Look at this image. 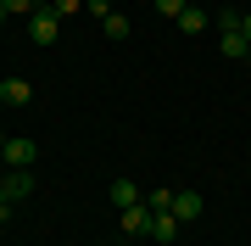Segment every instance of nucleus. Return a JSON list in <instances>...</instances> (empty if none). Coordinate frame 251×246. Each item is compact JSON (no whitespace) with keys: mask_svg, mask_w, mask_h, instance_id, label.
<instances>
[{"mask_svg":"<svg viewBox=\"0 0 251 246\" xmlns=\"http://www.w3.org/2000/svg\"><path fill=\"white\" fill-rule=\"evenodd\" d=\"M28 39H34V45H56V39H62V17H56L50 6L34 11V17H28Z\"/></svg>","mask_w":251,"mask_h":246,"instance_id":"f257e3e1","label":"nucleus"},{"mask_svg":"<svg viewBox=\"0 0 251 246\" xmlns=\"http://www.w3.org/2000/svg\"><path fill=\"white\" fill-rule=\"evenodd\" d=\"M0 157H6V168H34L39 146H34V140H23V135H6V140H0Z\"/></svg>","mask_w":251,"mask_h":246,"instance_id":"f03ea898","label":"nucleus"},{"mask_svg":"<svg viewBox=\"0 0 251 246\" xmlns=\"http://www.w3.org/2000/svg\"><path fill=\"white\" fill-rule=\"evenodd\" d=\"M0 191H6V196H11V207H17V201H28V196H34V173H28V168L0 173Z\"/></svg>","mask_w":251,"mask_h":246,"instance_id":"7ed1b4c3","label":"nucleus"},{"mask_svg":"<svg viewBox=\"0 0 251 246\" xmlns=\"http://www.w3.org/2000/svg\"><path fill=\"white\" fill-rule=\"evenodd\" d=\"M117 229H123V235H151V207H145V201L123 207L117 213Z\"/></svg>","mask_w":251,"mask_h":246,"instance_id":"20e7f679","label":"nucleus"},{"mask_svg":"<svg viewBox=\"0 0 251 246\" xmlns=\"http://www.w3.org/2000/svg\"><path fill=\"white\" fill-rule=\"evenodd\" d=\"M206 213V201H201V191H173V219L179 224H190V219H201Z\"/></svg>","mask_w":251,"mask_h":246,"instance_id":"39448f33","label":"nucleus"},{"mask_svg":"<svg viewBox=\"0 0 251 246\" xmlns=\"http://www.w3.org/2000/svg\"><path fill=\"white\" fill-rule=\"evenodd\" d=\"M28 101H34V84L28 79H6L0 84V107H28Z\"/></svg>","mask_w":251,"mask_h":246,"instance_id":"423d86ee","label":"nucleus"},{"mask_svg":"<svg viewBox=\"0 0 251 246\" xmlns=\"http://www.w3.org/2000/svg\"><path fill=\"white\" fill-rule=\"evenodd\" d=\"M134 201H145V191H140L134 179H112V207H117V213L134 207Z\"/></svg>","mask_w":251,"mask_h":246,"instance_id":"0eeeda50","label":"nucleus"},{"mask_svg":"<svg viewBox=\"0 0 251 246\" xmlns=\"http://www.w3.org/2000/svg\"><path fill=\"white\" fill-rule=\"evenodd\" d=\"M218 45H224L229 62H246V56H251V39L240 34V28H224V39H218Z\"/></svg>","mask_w":251,"mask_h":246,"instance_id":"6e6552de","label":"nucleus"},{"mask_svg":"<svg viewBox=\"0 0 251 246\" xmlns=\"http://www.w3.org/2000/svg\"><path fill=\"white\" fill-rule=\"evenodd\" d=\"M151 241H179V219H173V213H151Z\"/></svg>","mask_w":251,"mask_h":246,"instance_id":"1a4fd4ad","label":"nucleus"},{"mask_svg":"<svg viewBox=\"0 0 251 246\" xmlns=\"http://www.w3.org/2000/svg\"><path fill=\"white\" fill-rule=\"evenodd\" d=\"M100 34L106 39H128V17L123 11H106V17H100Z\"/></svg>","mask_w":251,"mask_h":246,"instance_id":"9d476101","label":"nucleus"},{"mask_svg":"<svg viewBox=\"0 0 251 246\" xmlns=\"http://www.w3.org/2000/svg\"><path fill=\"white\" fill-rule=\"evenodd\" d=\"M179 28H184V34H201V28H206V11H196V6H184V17H179Z\"/></svg>","mask_w":251,"mask_h":246,"instance_id":"9b49d317","label":"nucleus"},{"mask_svg":"<svg viewBox=\"0 0 251 246\" xmlns=\"http://www.w3.org/2000/svg\"><path fill=\"white\" fill-rule=\"evenodd\" d=\"M145 207L151 213H173V191H145Z\"/></svg>","mask_w":251,"mask_h":246,"instance_id":"f8f14e48","label":"nucleus"},{"mask_svg":"<svg viewBox=\"0 0 251 246\" xmlns=\"http://www.w3.org/2000/svg\"><path fill=\"white\" fill-rule=\"evenodd\" d=\"M184 6H190V0H156V17H173V23H179Z\"/></svg>","mask_w":251,"mask_h":246,"instance_id":"ddd939ff","label":"nucleus"},{"mask_svg":"<svg viewBox=\"0 0 251 246\" xmlns=\"http://www.w3.org/2000/svg\"><path fill=\"white\" fill-rule=\"evenodd\" d=\"M78 6H84V0H50V11H56V17H73Z\"/></svg>","mask_w":251,"mask_h":246,"instance_id":"4468645a","label":"nucleus"},{"mask_svg":"<svg viewBox=\"0 0 251 246\" xmlns=\"http://www.w3.org/2000/svg\"><path fill=\"white\" fill-rule=\"evenodd\" d=\"M0 219H11V196L6 191H0Z\"/></svg>","mask_w":251,"mask_h":246,"instance_id":"2eb2a0df","label":"nucleus"},{"mask_svg":"<svg viewBox=\"0 0 251 246\" xmlns=\"http://www.w3.org/2000/svg\"><path fill=\"white\" fill-rule=\"evenodd\" d=\"M240 34H246V39H251V11H240Z\"/></svg>","mask_w":251,"mask_h":246,"instance_id":"dca6fc26","label":"nucleus"},{"mask_svg":"<svg viewBox=\"0 0 251 246\" xmlns=\"http://www.w3.org/2000/svg\"><path fill=\"white\" fill-rule=\"evenodd\" d=\"M6 17H11V11H6V0H0V23H6Z\"/></svg>","mask_w":251,"mask_h":246,"instance_id":"f3484780","label":"nucleus"},{"mask_svg":"<svg viewBox=\"0 0 251 246\" xmlns=\"http://www.w3.org/2000/svg\"><path fill=\"white\" fill-rule=\"evenodd\" d=\"M0 163H6V157H0Z\"/></svg>","mask_w":251,"mask_h":246,"instance_id":"a211bd4d","label":"nucleus"}]
</instances>
